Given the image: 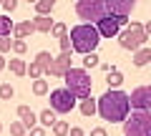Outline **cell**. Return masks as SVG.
Listing matches in <instances>:
<instances>
[{"label": "cell", "instance_id": "9a60e30c", "mask_svg": "<svg viewBox=\"0 0 151 136\" xmlns=\"http://www.w3.org/2000/svg\"><path fill=\"white\" fill-rule=\"evenodd\" d=\"M38 121H40V129H53V124L58 121V116H55L50 109H43L40 114H38Z\"/></svg>", "mask_w": 151, "mask_h": 136}, {"label": "cell", "instance_id": "f35d334b", "mask_svg": "<svg viewBox=\"0 0 151 136\" xmlns=\"http://www.w3.org/2000/svg\"><path fill=\"white\" fill-rule=\"evenodd\" d=\"M0 131H3V124H0Z\"/></svg>", "mask_w": 151, "mask_h": 136}, {"label": "cell", "instance_id": "7402d4cb", "mask_svg": "<svg viewBox=\"0 0 151 136\" xmlns=\"http://www.w3.org/2000/svg\"><path fill=\"white\" fill-rule=\"evenodd\" d=\"M33 93H35V96H48V93H50L48 81H45V78H38V81H33Z\"/></svg>", "mask_w": 151, "mask_h": 136}, {"label": "cell", "instance_id": "52a82bcc", "mask_svg": "<svg viewBox=\"0 0 151 136\" xmlns=\"http://www.w3.org/2000/svg\"><path fill=\"white\" fill-rule=\"evenodd\" d=\"M78 98L68 91V88H53L50 91V111L53 114H70L76 109Z\"/></svg>", "mask_w": 151, "mask_h": 136}, {"label": "cell", "instance_id": "d6986e66", "mask_svg": "<svg viewBox=\"0 0 151 136\" xmlns=\"http://www.w3.org/2000/svg\"><path fill=\"white\" fill-rule=\"evenodd\" d=\"M33 8H35L38 15H50V13H53V8H55V3H53V0H38Z\"/></svg>", "mask_w": 151, "mask_h": 136}, {"label": "cell", "instance_id": "4fadbf2b", "mask_svg": "<svg viewBox=\"0 0 151 136\" xmlns=\"http://www.w3.org/2000/svg\"><path fill=\"white\" fill-rule=\"evenodd\" d=\"M13 33H15V40H23V38H28L30 33H35V25H33V20H23V23H15Z\"/></svg>", "mask_w": 151, "mask_h": 136}, {"label": "cell", "instance_id": "cb8c5ba5", "mask_svg": "<svg viewBox=\"0 0 151 136\" xmlns=\"http://www.w3.org/2000/svg\"><path fill=\"white\" fill-rule=\"evenodd\" d=\"M96 65H101V58H98L96 53L83 55V71H88V68H96Z\"/></svg>", "mask_w": 151, "mask_h": 136}, {"label": "cell", "instance_id": "8992f818", "mask_svg": "<svg viewBox=\"0 0 151 136\" xmlns=\"http://www.w3.org/2000/svg\"><path fill=\"white\" fill-rule=\"evenodd\" d=\"M151 134V111H131L124 121V136H149Z\"/></svg>", "mask_w": 151, "mask_h": 136}, {"label": "cell", "instance_id": "484cf974", "mask_svg": "<svg viewBox=\"0 0 151 136\" xmlns=\"http://www.w3.org/2000/svg\"><path fill=\"white\" fill-rule=\"evenodd\" d=\"M50 35H55V38H65V35H68V25H65V23H53V30H50Z\"/></svg>", "mask_w": 151, "mask_h": 136}, {"label": "cell", "instance_id": "836d02e7", "mask_svg": "<svg viewBox=\"0 0 151 136\" xmlns=\"http://www.w3.org/2000/svg\"><path fill=\"white\" fill-rule=\"evenodd\" d=\"M68 136H86V131H83L81 126H70V131H68Z\"/></svg>", "mask_w": 151, "mask_h": 136}, {"label": "cell", "instance_id": "8fae6325", "mask_svg": "<svg viewBox=\"0 0 151 136\" xmlns=\"http://www.w3.org/2000/svg\"><path fill=\"white\" fill-rule=\"evenodd\" d=\"M96 30H98V35H101V38H119L121 25L116 23V18L106 15V18H101V20L96 23Z\"/></svg>", "mask_w": 151, "mask_h": 136}, {"label": "cell", "instance_id": "277c9868", "mask_svg": "<svg viewBox=\"0 0 151 136\" xmlns=\"http://www.w3.org/2000/svg\"><path fill=\"white\" fill-rule=\"evenodd\" d=\"M146 40H149V35L144 33V23H136V20H131L126 25V30L119 33V45L126 50H134V53L144 48Z\"/></svg>", "mask_w": 151, "mask_h": 136}, {"label": "cell", "instance_id": "4316f807", "mask_svg": "<svg viewBox=\"0 0 151 136\" xmlns=\"http://www.w3.org/2000/svg\"><path fill=\"white\" fill-rule=\"evenodd\" d=\"M13 96H15V88H13L10 83H0V98H3V101H10Z\"/></svg>", "mask_w": 151, "mask_h": 136}, {"label": "cell", "instance_id": "d6a6232c", "mask_svg": "<svg viewBox=\"0 0 151 136\" xmlns=\"http://www.w3.org/2000/svg\"><path fill=\"white\" fill-rule=\"evenodd\" d=\"M3 8H5V13H13V10L18 8V3H15V0H5V3H3Z\"/></svg>", "mask_w": 151, "mask_h": 136}, {"label": "cell", "instance_id": "2e32d148", "mask_svg": "<svg viewBox=\"0 0 151 136\" xmlns=\"http://www.w3.org/2000/svg\"><path fill=\"white\" fill-rule=\"evenodd\" d=\"M13 28H15V23L10 20V15H0V38H10Z\"/></svg>", "mask_w": 151, "mask_h": 136}, {"label": "cell", "instance_id": "e575fe53", "mask_svg": "<svg viewBox=\"0 0 151 136\" xmlns=\"http://www.w3.org/2000/svg\"><path fill=\"white\" fill-rule=\"evenodd\" d=\"M30 136H45V129H40V126H35V129H30Z\"/></svg>", "mask_w": 151, "mask_h": 136}, {"label": "cell", "instance_id": "7a4b0ae2", "mask_svg": "<svg viewBox=\"0 0 151 136\" xmlns=\"http://www.w3.org/2000/svg\"><path fill=\"white\" fill-rule=\"evenodd\" d=\"M68 40H70V50H76V53H81V55H88V53H96L98 43H101V35H98L96 25L78 23V25L70 28Z\"/></svg>", "mask_w": 151, "mask_h": 136}, {"label": "cell", "instance_id": "44dd1931", "mask_svg": "<svg viewBox=\"0 0 151 136\" xmlns=\"http://www.w3.org/2000/svg\"><path fill=\"white\" fill-rule=\"evenodd\" d=\"M10 73H15V76H25L28 73V65L23 58H10Z\"/></svg>", "mask_w": 151, "mask_h": 136}, {"label": "cell", "instance_id": "ab89813d", "mask_svg": "<svg viewBox=\"0 0 151 136\" xmlns=\"http://www.w3.org/2000/svg\"><path fill=\"white\" fill-rule=\"evenodd\" d=\"M149 136H151V134H149Z\"/></svg>", "mask_w": 151, "mask_h": 136}, {"label": "cell", "instance_id": "1f68e13d", "mask_svg": "<svg viewBox=\"0 0 151 136\" xmlns=\"http://www.w3.org/2000/svg\"><path fill=\"white\" fill-rule=\"evenodd\" d=\"M58 43H60V53H70V40H68V35H65V38H60Z\"/></svg>", "mask_w": 151, "mask_h": 136}, {"label": "cell", "instance_id": "74e56055", "mask_svg": "<svg viewBox=\"0 0 151 136\" xmlns=\"http://www.w3.org/2000/svg\"><path fill=\"white\" fill-rule=\"evenodd\" d=\"M144 33H146V35H151V20H149V23L144 25Z\"/></svg>", "mask_w": 151, "mask_h": 136}, {"label": "cell", "instance_id": "603a6c76", "mask_svg": "<svg viewBox=\"0 0 151 136\" xmlns=\"http://www.w3.org/2000/svg\"><path fill=\"white\" fill-rule=\"evenodd\" d=\"M50 60H53V55H50L48 50H40V53L35 55V63L40 65V68H43V71H45V68H48V65H50Z\"/></svg>", "mask_w": 151, "mask_h": 136}, {"label": "cell", "instance_id": "5bb4252c", "mask_svg": "<svg viewBox=\"0 0 151 136\" xmlns=\"http://www.w3.org/2000/svg\"><path fill=\"white\" fill-rule=\"evenodd\" d=\"M33 25H35L38 33H50L53 30V18L50 15H35L33 18Z\"/></svg>", "mask_w": 151, "mask_h": 136}, {"label": "cell", "instance_id": "d4e9b609", "mask_svg": "<svg viewBox=\"0 0 151 136\" xmlns=\"http://www.w3.org/2000/svg\"><path fill=\"white\" fill-rule=\"evenodd\" d=\"M68 131H70V126H68V121H55L53 124V134L55 136H68Z\"/></svg>", "mask_w": 151, "mask_h": 136}, {"label": "cell", "instance_id": "ac0fdd59", "mask_svg": "<svg viewBox=\"0 0 151 136\" xmlns=\"http://www.w3.org/2000/svg\"><path fill=\"white\" fill-rule=\"evenodd\" d=\"M106 83H108V88H113V91H116V88H121V83H124L121 71H116V68H113L111 73H106Z\"/></svg>", "mask_w": 151, "mask_h": 136}, {"label": "cell", "instance_id": "30bf717a", "mask_svg": "<svg viewBox=\"0 0 151 136\" xmlns=\"http://www.w3.org/2000/svg\"><path fill=\"white\" fill-rule=\"evenodd\" d=\"M136 8L134 0H106V13L111 18H129Z\"/></svg>", "mask_w": 151, "mask_h": 136}, {"label": "cell", "instance_id": "5b68a950", "mask_svg": "<svg viewBox=\"0 0 151 136\" xmlns=\"http://www.w3.org/2000/svg\"><path fill=\"white\" fill-rule=\"evenodd\" d=\"M76 15L88 25H96L101 18H106V0H78L76 3Z\"/></svg>", "mask_w": 151, "mask_h": 136}, {"label": "cell", "instance_id": "f546056e", "mask_svg": "<svg viewBox=\"0 0 151 136\" xmlns=\"http://www.w3.org/2000/svg\"><path fill=\"white\" fill-rule=\"evenodd\" d=\"M13 53H18V55H23V53H25V50H28V45H25V40H13Z\"/></svg>", "mask_w": 151, "mask_h": 136}, {"label": "cell", "instance_id": "7c38bea8", "mask_svg": "<svg viewBox=\"0 0 151 136\" xmlns=\"http://www.w3.org/2000/svg\"><path fill=\"white\" fill-rule=\"evenodd\" d=\"M18 119H20V124L25 126V131L35 129V124H38V116L33 114L30 106H18Z\"/></svg>", "mask_w": 151, "mask_h": 136}, {"label": "cell", "instance_id": "6da1fadb", "mask_svg": "<svg viewBox=\"0 0 151 136\" xmlns=\"http://www.w3.org/2000/svg\"><path fill=\"white\" fill-rule=\"evenodd\" d=\"M96 114L108 124H124L131 114L129 106V93H124L121 88H108L101 98L96 101Z\"/></svg>", "mask_w": 151, "mask_h": 136}, {"label": "cell", "instance_id": "d590c367", "mask_svg": "<svg viewBox=\"0 0 151 136\" xmlns=\"http://www.w3.org/2000/svg\"><path fill=\"white\" fill-rule=\"evenodd\" d=\"M91 136H108V134H106V129H101V126H98V129L91 131Z\"/></svg>", "mask_w": 151, "mask_h": 136}, {"label": "cell", "instance_id": "ffe728a7", "mask_svg": "<svg viewBox=\"0 0 151 136\" xmlns=\"http://www.w3.org/2000/svg\"><path fill=\"white\" fill-rule=\"evenodd\" d=\"M78 109H81V114L86 116V119H88V116H93V114H96V98H91V96H88V98H83Z\"/></svg>", "mask_w": 151, "mask_h": 136}, {"label": "cell", "instance_id": "83f0119b", "mask_svg": "<svg viewBox=\"0 0 151 136\" xmlns=\"http://www.w3.org/2000/svg\"><path fill=\"white\" fill-rule=\"evenodd\" d=\"M43 73H45V71H43V68H40V65L35 63V60H33V63L28 65V73H25V76H30V78H35V81H38V78L43 76Z\"/></svg>", "mask_w": 151, "mask_h": 136}, {"label": "cell", "instance_id": "ba28073f", "mask_svg": "<svg viewBox=\"0 0 151 136\" xmlns=\"http://www.w3.org/2000/svg\"><path fill=\"white\" fill-rule=\"evenodd\" d=\"M131 111H151V86H139L129 96Z\"/></svg>", "mask_w": 151, "mask_h": 136}, {"label": "cell", "instance_id": "3957f363", "mask_svg": "<svg viewBox=\"0 0 151 136\" xmlns=\"http://www.w3.org/2000/svg\"><path fill=\"white\" fill-rule=\"evenodd\" d=\"M63 81H65V88H68L76 98H81V101H83V98L91 96L93 78L88 76V71H83V68H70V71L63 76Z\"/></svg>", "mask_w": 151, "mask_h": 136}, {"label": "cell", "instance_id": "9c48e42d", "mask_svg": "<svg viewBox=\"0 0 151 136\" xmlns=\"http://www.w3.org/2000/svg\"><path fill=\"white\" fill-rule=\"evenodd\" d=\"M70 60H73V55H70V53H60L58 58H53V60H50V65L45 68V73H43V76H55V78H63L65 73H68L70 68H73V65H70Z\"/></svg>", "mask_w": 151, "mask_h": 136}, {"label": "cell", "instance_id": "4dcf8cb0", "mask_svg": "<svg viewBox=\"0 0 151 136\" xmlns=\"http://www.w3.org/2000/svg\"><path fill=\"white\" fill-rule=\"evenodd\" d=\"M10 48H13V40H10V38H0V55L8 53Z\"/></svg>", "mask_w": 151, "mask_h": 136}, {"label": "cell", "instance_id": "f1b7e54d", "mask_svg": "<svg viewBox=\"0 0 151 136\" xmlns=\"http://www.w3.org/2000/svg\"><path fill=\"white\" fill-rule=\"evenodd\" d=\"M28 131H25V126L20 124V121H13L10 124V136H25Z\"/></svg>", "mask_w": 151, "mask_h": 136}, {"label": "cell", "instance_id": "8d00e7d4", "mask_svg": "<svg viewBox=\"0 0 151 136\" xmlns=\"http://www.w3.org/2000/svg\"><path fill=\"white\" fill-rule=\"evenodd\" d=\"M5 65H8L5 63V55H0V71H5Z\"/></svg>", "mask_w": 151, "mask_h": 136}, {"label": "cell", "instance_id": "e0dca14e", "mask_svg": "<svg viewBox=\"0 0 151 136\" xmlns=\"http://www.w3.org/2000/svg\"><path fill=\"white\" fill-rule=\"evenodd\" d=\"M151 63V48H141V50H136V55H134V65H149Z\"/></svg>", "mask_w": 151, "mask_h": 136}]
</instances>
